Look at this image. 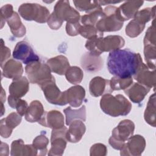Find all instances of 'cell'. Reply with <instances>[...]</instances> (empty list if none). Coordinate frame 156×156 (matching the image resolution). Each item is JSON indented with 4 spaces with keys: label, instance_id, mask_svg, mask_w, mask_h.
<instances>
[{
    "label": "cell",
    "instance_id": "cell-1",
    "mask_svg": "<svg viewBox=\"0 0 156 156\" xmlns=\"http://www.w3.org/2000/svg\"><path fill=\"white\" fill-rule=\"evenodd\" d=\"M142 62L139 53L129 49H119L110 52L107 66L111 74L124 78L133 76Z\"/></svg>",
    "mask_w": 156,
    "mask_h": 156
},
{
    "label": "cell",
    "instance_id": "cell-2",
    "mask_svg": "<svg viewBox=\"0 0 156 156\" xmlns=\"http://www.w3.org/2000/svg\"><path fill=\"white\" fill-rule=\"evenodd\" d=\"M80 20V13L72 7L68 1L61 0L55 4L54 11L48 20L49 27L53 30L58 29L63 21L66 23H77Z\"/></svg>",
    "mask_w": 156,
    "mask_h": 156
},
{
    "label": "cell",
    "instance_id": "cell-3",
    "mask_svg": "<svg viewBox=\"0 0 156 156\" xmlns=\"http://www.w3.org/2000/svg\"><path fill=\"white\" fill-rule=\"evenodd\" d=\"M100 107L104 113L113 117L127 115L132 109L131 103L123 95L110 93L102 95Z\"/></svg>",
    "mask_w": 156,
    "mask_h": 156
},
{
    "label": "cell",
    "instance_id": "cell-4",
    "mask_svg": "<svg viewBox=\"0 0 156 156\" xmlns=\"http://www.w3.org/2000/svg\"><path fill=\"white\" fill-rule=\"evenodd\" d=\"M125 44L124 39L119 35H108L105 37H95L87 40L85 48L89 53L100 55L104 52H112L122 48Z\"/></svg>",
    "mask_w": 156,
    "mask_h": 156
},
{
    "label": "cell",
    "instance_id": "cell-5",
    "mask_svg": "<svg viewBox=\"0 0 156 156\" xmlns=\"http://www.w3.org/2000/svg\"><path fill=\"white\" fill-rule=\"evenodd\" d=\"M135 124L130 119L122 120L113 129L112 136L108 139L110 145L116 150H121L128 139L134 132Z\"/></svg>",
    "mask_w": 156,
    "mask_h": 156
},
{
    "label": "cell",
    "instance_id": "cell-6",
    "mask_svg": "<svg viewBox=\"0 0 156 156\" xmlns=\"http://www.w3.org/2000/svg\"><path fill=\"white\" fill-rule=\"evenodd\" d=\"M25 72L29 81L39 86L54 78L51 74L49 66L40 60L27 65L25 67Z\"/></svg>",
    "mask_w": 156,
    "mask_h": 156
},
{
    "label": "cell",
    "instance_id": "cell-7",
    "mask_svg": "<svg viewBox=\"0 0 156 156\" xmlns=\"http://www.w3.org/2000/svg\"><path fill=\"white\" fill-rule=\"evenodd\" d=\"M20 15L26 21H35L39 23L48 21L50 16L49 10L37 3H24L18 8Z\"/></svg>",
    "mask_w": 156,
    "mask_h": 156
},
{
    "label": "cell",
    "instance_id": "cell-8",
    "mask_svg": "<svg viewBox=\"0 0 156 156\" xmlns=\"http://www.w3.org/2000/svg\"><path fill=\"white\" fill-rule=\"evenodd\" d=\"M117 7L108 5L104 9L105 16L96 24V29L101 32H115L119 30L123 26L124 22L120 20L116 15Z\"/></svg>",
    "mask_w": 156,
    "mask_h": 156
},
{
    "label": "cell",
    "instance_id": "cell-9",
    "mask_svg": "<svg viewBox=\"0 0 156 156\" xmlns=\"http://www.w3.org/2000/svg\"><path fill=\"white\" fill-rule=\"evenodd\" d=\"M67 130V127L65 126L60 129H52L51 136V147L48 152L49 155L60 156L63 155L68 141L66 138Z\"/></svg>",
    "mask_w": 156,
    "mask_h": 156
},
{
    "label": "cell",
    "instance_id": "cell-10",
    "mask_svg": "<svg viewBox=\"0 0 156 156\" xmlns=\"http://www.w3.org/2000/svg\"><path fill=\"white\" fill-rule=\"evenodd\" d=\"M12 55L15 59L26 65L40 60L39 57L35 53L29 43L26 41H21L16 43Z\"/></svg>",
    "mask_w": 156,
    "mask_h": 156
},
{
    "label": "cell",
    "instance_id": "cell-11",
    "mask_svg": "<svg viewBox=\"0 0 156 156\" xmlns=\"http://www.w3.org/2000/svg\"><path fill=\"white\" fill-rule=\"evenodd\" d=\"M146 147V140L140 135H132L124 144L120 150L122 156H139L143 152Z\"/></svg>",
    "mask_w": 156,
    "mask_h": 156
},
{
    "label": "cell",
    "instance_id": "cell-12",
    "mask_svg": "<svg viewBox=\"0 0 156 156\" xmlns=\"http://www.w3.org/2000/svg\"><path fill=\"white\" fill-rule=\"evenodd\" d=\"M40 87L43 90L46 100L49 103L57 105H65L63 93L57 86L54 78Z\"/></svg>",
    "mask_w": 156,
    "mask_h": 156
},
{
    "label": "cell",
    "instance_id": "cell-13",
    "mask_svg": "<svg viewBox=\"0 0 156 156\" xmlns=\"http://www.w3.org/2000/svg\"><path fill=\"white\" fill-rule=\"evenodd\" d=\"M63 93L65 105L69 104L73 107H80L85 97V89L79 85L71 87Z\"/></svg>",
    "mask_w": 156,
    "mask_h": 156
},
{
    "label": "cell",
    "instance_id": "cell-14",
    "mask_svg": "<svg viewBox=\"0 0 156 156\" xmlns=\"http://www.w3.org/2000/svg\"><path fill=\"white\" fill-rule=\"evenodd\" d=\"M144 3L143 1H129L122 4L117 7L116 15L122 21L133 18L138 9Z\"/></svg>",
    "mask_w": 156,
    "mask_h": 156
},
{
    "label": "cell",
    "instance_id": "cell-15",
    "mask_svg": "<svg viewBox=\"0 0 156 156\" xmlns=\"http://www.w3.org/2000/svg\"><path fill=\"white\" fill-rule=\"evenodd\" d=\"M38 124L52 129H57L64 126V117L63 114L55 110L44 112L41 118L38 121Z\"/></svg>",
    "mask_w": 156,
    "mask_h": 156
},
{
    "label": "cell",
    "instance_id": "cell-16",
    "mask_svg": "<svg viewBox=\"0 0 156 156\" xmlns=\"http://www.w3.org/2000/svg\"><path fill=\"white\" fill-rule=\"evenodd\" d=\"M133 78L139 83L151 88L155 85V70H151L143 62L141 63Z\"/></svg>",
    "mask_w": 156,
    "mask_h": 156
},
{
    "label": "cell",
    "instance_id": "cell-17",
    "mask_svg": "<svg viewBox=\"0 0 156 156\" xmlns=\"http://www.w3.org/2000/svg\"><path fill=\"white\" fill-rule=\"evenodd\" d=\"M21 116L16 112L10 113L6 118L1 120L0 133L2 138H9L13 130L21 122Z\"/></svg>",
    "mask_w": 156,
    "mask_h": 156
},
{
    "label": "cell",
    "instance_id": "cell-18",
    "mask_svg": "<svg viewBox=\"0 0 156 156\" xmlns=\"http://www.w3.org/2000/svg\"><path fill=\"white\" fill-rule=\"evenodd\" d=\"M89 91L91 96L99 97L113 92L110 85V80L96 76L93 78L89 83Z\"/></svg>",
    "mask_w": 156,
    "mask_h": 156
},
{
    "label": "cell",
    "instance_id": "cell-19",
    "mask_svg": "<svg viewBox=\"0 0 156 156\" xmlns=\"http://www.w3.org/2000/svg\"><path fill=\"white\" fill-rule=\"evenodd\" d=\"M150 90L149 87L136 82L124 90V93L132 102L139 104L143 101Z\"/></svg>",
    "mask_w": 156,
    "mask_h": 156
},
{
    "label": "cell",
    "instance_id": "cell-20",
    "mask_svg": "<svg viewBox=\"0 0 156 156\" xmlns=\"http://www.w3.org/2000/svg\"><path fill=\"white\" fill-rule=\"evenodd\" d=\"M1 68L2 69V75L6 78L13 80L22 77L24 71L22 63L14 59L7 60Z\"/></svg>",
    "mask_w": 156,
    "mask_h": 156
},
{
    "label": "cell",
    "instance_id": "cell-21",
    "mask_svg": "<svg viewBox=\"0 0 156 156\" xmlns=\"http://www.w3.org/2000/svg\"><path fill=\"white\" fill-rule=\"evenodd\" d=\"M66 133V138L70 143H77L80 141L86 131V127L81 120H74L69 125Z\"/></svg>",
    "mask_w": 156,
    "mask_h": 156
},
{
    "label": "cell",
    "instance_id": "cell-22",
    "mask_svg": "<svg viewBox=\"0 0 156 156\" xmlns=\"http://www.w3.org/2000/svg\"><path fill=\"white\" fill-rule=\"evenodd\" d=\"M10 155L12 156L37 155L38 151L33 144H24L22 139H18L12 143Z\"/></svg>",
    "mask_w": 156,
    "mask_h": 156
},
{
    "label": "cell",
    "instance_id": "cell-23",
    "mask_svg": "<svg viewBox=\"0 0 156 156\" xmlns=\"http://www.w3.org/2000/svg\"><path fill=\"white\" fill-rule=\"evenodd\" d=\"M29 82L24 76H22L15 80H13L9 85V95L16 98H21L24 96L29 91Z\"/></svg>",
    "mask_w": 156,
    "mask_h": 156
},
{
    "label": "cell",
    "instance_id": "cell-24",
    "mask_svg": "<svg viewBox=\"0 0 156 156\" xmlns=\"http://www.w3.org/2000/svg\"><path fill=\"white\" fill-rule=\"evenodd\" d=\"M81 65L86 71L92 73L99 71L103 66V62L99 55H94L88 52L82 56Z\"/></svg>",
    "mask_w": 156,
    "mask_h": 156
},
{
    "label": "cell",
    "instance_id": "cell-25",
    "mask_svg": "<svg viewBox=\"0 0 156 156\" xmlns=\"http://www.w3.org/2000/svg\"><path fill=\"white\" fill-rule=\"evenodd\" d=\"M46 64L49 66L51 72L58 75H64L70 66L68 58L62 55L49 58L47 60Z\"/></svg>",
    "mask_w": 156,
    "mask_h": 156
},
{
    "label": "cell",
    "instance_id": "cell-26",
    "mask_svg": "<svg viewBox=\"0 0 156 156\" xmlns=\"http://www.w3.org/2000/svg\"><path fill=\"white\" fill-rule=\"evenodd\" d=\"M44 113V107L42 104L37 100L30 102L24 115L25 119L29 122H38Z\"/></svg>",
    "mask_w": 156,
    "mask_h": 156
},
{
    "label": "cell",
    "instance_id": "cell-27",
    "mask_svg": "<svg viewBox=\"0 0 156 156\" xmlns=\"http://www.w3.org/2000/svg\"><path fill=\"white\" fill-rule=\"evenodd\" d=\"M7 23L13 36L18 38L24 36L26 32V27L16 12H14L13 15L7 20Z\"/></svg>",
    "mask_w": 156,
    "mask_h": 156
},
{
    "label": "cell",
    "instance_id": "cell-28",
    "mask_svg": "<svg viewBox=\"0 0 156 156\" xmlns=\"http://www.w3.org/2000/svg\"><path fill=\"white\" fill-rule=\"evenodd\" d=\"M63 112L65 115V122L67 126H69L74 120H81L82 121L86 120V107L85 105L79 109H72L70 107H68L63 110Z\"/></svg>",
    "mask_w": 156,
    "mask_h": 156
},
{
    "label": "cell",
    "instance_id": "cell-29",
    "mask_svg": "<svg viewBox=\"0 0 156 156\" xmlns=\"http://www.w3.org/2000/svg\"><path fill=\"white\" fill-rule=\"evenodd\" d=\"M105 16L104 10L99 7L94 10L80 16V22L82 25H91L95 26L97 23Z\"/></svg>",
    "mask_w": 156,
    "mask_h": 156
},
{
    "label": "cell",
    "instance_id": "cell-30",
    "mask_svg": "<svg viewBox=\"0 0 156 156\" xmlns=\"http://www.w3.org/2000/svg\"><path fill=\"white\" fill-rule=\"evenodd\" d=\"M155 117V94L154 93L149 97L144 111V118L148 124L155 127L156 124Z\"/></svg>",
    "mask_w": 156,
    "mask_h": 156
},
{
    "label": "cell",
    "instance_id": "cell-31",
    "mask_svg": "<svg viewBox=\"0 0 156 156\" xmlns=\"http://www.w3.org/2000/svg\"><path fill=\"white\" fill-rule=\"evenodd\" d=\"M65 75L66 80L73 85H77L80 83L83 77V71L81 68L76 66H69Z\"/></svg>",
    "mask_w": 156,
    "mask_h": 156
},
{
    "label": "cell",
    "instance_id": "cell-32",
    "mask_svg": "<svg viewBox=\"0 0 156 156\" xmlns=\"http://www.w3.org/2000/svg\"><path fill=\"white\" fill-rule=\"evenodd\" d=\"M133 83L132 76L128 77H119L114 76L110 80V85L113 91L126 90Z\"/></svg>",
    "mask_w": 156,
    "mask_h": 156
},
{
    "label": "cell",
    "instance_id": "cell-33",
    "mask_svg": "<svg viewBox=\"0 0 156 156\" xmlns=\"http://www.w3.org/2000/svg\"><path fill=\"white\" fill-rule=\"evenodd\" d=\"M144 55L147 66L151 70H155L156 58L155 45H144Z\"/></svg>",
    "mask_w": 156,
    "mask_h": 156
},
{
    "label": "cell",
    "instance_id": "cell-34",
    "mask_svg": "<svg viewBox=\"0 0 156 156\" xmlns=\"http://www.w3.org/2000/svg\"><path fill=\"white\" fill-rule=\"evenodd\" d=\"M155 6H154L152 8L147 7L138 11L135 15L133 19L143 24H146V23L149 22L151 19L154 18L155 15Z\"/></svg>",
    "mask_w": 156,
    "mask_h": 156
},
{
    "label": "cell",
    "instance_id": "cell-35",
    "mask_svg": "<svg viewBox=\"0 0 156 156\" xmlns=\"http://www.w3.org/2000/svg\"><path fill=\"white\" fill-rule=\"evenodd\" d=\"M145 24H143L137 20L133 19L130 21L126 27V34L131 38L138 37L144 29Z\"/></svg>",
    "mask_w": 156,
    "mask_h": 156
},
{
    "label": "cell",
    "instance_id": "cell-36",
    "mask_svg": "<svg viewBox=\"0 0 156 156\" xmlns=\"http://www.w3.org/2000/svg\"><path fill=\"white\" fill-rule=\"evenodd\" d=\"M8 103L10 107L16 108L17 113L21 116H24L27 110V102L21 98H16L10 95L8 96Z\"/></svg>",
    "mask_w": 156,
    "mask_h": 156
},
{
    "label": "cell",
    "instance_id": "cell-37",
    "mask_svg": "<svg viewBox=\"0 0 156 156\" xmlns=\"http://www.w3.org/2000/svg\"><path fill=\"white\" fill-rule=\"evenodd\" d=\"M79 34L88 40L95 37H103V32L99 31L95 26L91 25H82L80 27Z\"/></svg>",
    "mask_w": 156,
    "mask_h": 156
},
{
    "label": "cell",
    "instance_id": "cell-38",
    "mask_svg": "<svg viewBox=\"0 0 156 156\" xmlns=\"http://www.w3.org/2000/svg\"><path fill=\"white\" fill-rule=\"evenodd\" d=\"M49 143V140L45 135L41 133L37 136L33 140L32 144L38 151V155H45L47 153V146Z\"/></svg>",
    "mask_w": 156,
    "mask_h": 156
},
{
    "label": "cell",
    "instance_id": "cell-39",
    "mask_svg": "<svg viewBox=\"0 0 156 156\" xmlns=\"http://www.w3.org/2000/svg\"><path fill=\"white\" fill-rule=\"evenodd\" d=\"M76 8L79 11L90 13L101 5L98 1H73Z\"/></svg>",
    "mask_w": 156,
    "mask_h": 156
},
{
    "label": "cell",
    "instance_id": "cell-40",
    "mask_svg": "<svg viewBox=\"0 0 156 156\" xmlns=\"http://www.w3.org/2000/svg\"><path fill=\"white\" fill-rule=\"evenodd\" d=\"M1 28H2L5 22H7V20L13 15L14 11L13 10V7L11 4H5V5H3L1 9Z\"/></svg>",
    "mask_w": 156,
    "mask_h": 156
},
{
    "label": "cell",
    "instance_id": "cell-41",
    "mask_svg": "<svg viewBox=\"0 0 156 156\" xmlns=\"http://www.w3.org/2000/svg\"><path fill=\"white\" fill-rule=\"evenodd\" d=\"M155 30L154 21H153L152 25L147 29L143 40L144 45L152 44L155 45Z\"/></svg>",
    "mask_w": 156,
    "mask_h": 156
},
{
    "label": "cell",
    "instance_id": "cell-42",
    "mask_svg": "<svg viewBox=\"0 0 156 156\" xmlns=\"http://www.w3.org/2000/svg\"><path fill=\"white\" fill-rule=\"evenodd\" d=\"M107 153V147L102 143H96L90 149V155L91 156H105Z\"/></svg>",
    "mask_w": 156,
    "mask_h": 156
},
{
    "label": "cell",
    "instance_id": "cell-43",
    "mask_svg": "<svg viewBox=\"0 0 156 156\" xmlns=\"http://www.w3.org/2000/svg\"><path fill=\"white\" fill-rule=\"evenodd\" d=\"M80 22L77 23H66V32L68 35L76 36L79 32V29L81 26Z\"/></svg>",
    "mask_w": 156,
    "mask_h": 156
},
{
    "label": "cell",
    "instance_id": "cell-44",
    "mask_svg": "<svg viewBox=\"0 0 156 156\" xmlns=\"http://www.w3.org/2000/svg\"><path fill=\"white\" fill-rule=\"evenodd\" d=\"M11 55L10 50L4 44V41L1 39V67L2 68L5 63L9 60Z\"/></svg>",
    "mask_w": 156,
    "mask_h": 156
},
{
    "label": "cell",
    "instance_id": "cell-45",
    "mask_svg": "<svg viewBox=\"0 0 156 156\" xmlns=\"http://www.w3.org/2000/svg\"><path fill=\"white\" fill-rule=\"evenodd\" d=\"M121 1H98L100 5H105L110 4H115L121 2Z\"/></svg>",
    "mask_w": 156,
    "mask_h": 156
},
{
    "label": "cell",
    "instance_id": "cell-46",
    "mask_svg": "<svg viewBox=\"0 0 156 156\" xmlns=\"http://www.w3.org/2000/svg\"><path fill=\"white\" fill-rule=\"evenodd\" d=\"M5 152V154L6 155H9V146L7 144L4 143L3 142H1V153L3 151Z\"/></svg>",
    "mask_w": 156,
    "mask_h": 156
}]
</instances>
